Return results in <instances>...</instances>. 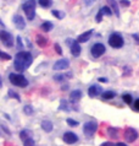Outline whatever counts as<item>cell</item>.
Masks as SVG:
<instances>
[{"instance_id":"obj_1","label":"cell","mask_w":139,"mask_h":146,"mask_svg":"<svg viewBox=\"0 0 139 146\" xmlns=\"http://www.w3.org/2000/svg\"><path fill=\"white\" fill-rule=\"evenodd\" d=\"M32 63H33V56H32L30 52L20 50L15 56L14 66L17 71H24L32 65Z\"/></svg>"},{"instance_id":"obj_2","label":"cell","mask_w":139,"mask_h":146,"mask_svg":"<svg viewBox=\"0 0 139 146\" xmlns=\"http://www.w3.org/2000/svg\"><path fill=\"white\" fill-rule=\"evenodd\" d=\"M35 4H37L35 0H27L22 5V9L27 16L28 21H32L35 16Z\"/></svg>"},{"instance_id":"obj_3","label":"cell","mask_w":139,"mask_h":146,"mask_svg":"<svg viewBox=\"0 0 139 146\" xmlns=\"http://www.w3.org/2000/svg\"><path fill=\"white\" fill-rule=\"evenodd\" d=\"M9 80L12 85H15V86H17V87H27V85H28V80L21 74H15V72H12V74L9 75Z\"/></svg>"},{"instance_id":"obj_4","label":"cell","mask_w":139,"mask_h":146,"mask_svg":"<svg viewBox=\"0 0 139 146\" xmlns=\"http://www.w3.org/2000/svg\"><path fill=\"white\" fill-rule=\"evenodd\" d=\"M109 44L112 48H115V49L122 48V47H123V44H125L123 37H122L120 33H112V35H110V37H109Z\"/></svg>"},{"instance_id":"obj_5","label":"cell","mask_w":139,"mask_h":146,"mask_svg":"<svg viewBox=\"0 0 139 146\" xmlns=\"http://www.w3.org/2000/svg\"><path fill=\"white\" fill-rule=\"evenodd\" d=\"M96 129H98V123H96L95 120H90V121H87V123L84 124V127H83V133H84L85 136L92 137L94 134H95Z\"/></svg>"},{"instance_id":"obj_6","label":"cell","mask_w":139,"mask_h":146,"mask_svg":"<svg viewBox=\"0 0 139 146\" xmlns=\"http://www.w3.org/2000/svg\"><path fill=\"white\" fill-rule=\"evenodd\" d=\"M0 40L3 42L4 46H6L9 48L14 46V37L7 31H0Z\"/></svg>"},{"instance_id":"obj_7","label":"cell","mask_w":139,"mask_h":146,"mask_svg":"<svg viewBox=\"0 0 139 146\" xmlns=\"http://www.w3.org/2000/svg\"><path fill=\"white\" fill-rule=\"evenodd\" d=\"M138 136H139V134L134 128H127L123 133V137L127 143H134L138 139Z\"/></svg>"},{"instance_id":"obj_8","label":"cell","mask_w":139,"mask_h":146,"mask_svg":"<svg viewBox=\"0 0 139 146\" xmlns=\"http://www.w3.org/2000/svg\"><path fill=\"white\" fill-rule=\"evenodd\" d=\"M105 52H106V48L103 43H95L90 49V53L94 58H100L103 54H105Z\"/></svg>"},{"instance_id":"obj_9","label":"cell","mask_w":139,"mask_h":146,"mask_svg":"<svg viewBox=\"0 0 139 146\" xmlns=\"http://www.w3.org/2000/svg\"><path fill=\"white\" fill-rule=\"evenodd\" d=\"M62 140H64L66 144L72 145V144H76L77 141H78V136H77L75 133H72V131H67V133L64 134Z\"/></svg>"},{"instance_id":"obj_10","label":"cell","mask_w":139,"mask_h":146,"mask_svg":"<svg viewBox=\"0 0 139 146\" xmlns=\"http://www.w3.org/2000/svg\"><path fill=\"white\" fill-rule=\"evenodd\" d=\"M70 66V60L68 59H60L54 64V70H66Z\"/></svg>"},{"instance_id":"obj_11","label":"cell","mask_w":139,"mask_h":146,"mask_svg":"<svg viewBox=\"0 0 139 146\" xmlns=\"http://www.w3.org/2000/svg\"><path fill=\"white\" fill-rule=\"evenodd\" d=\"M14 23L18 30H24V27H26V21H24V19L18 14H16L14 16Z\"/></svg>"},{"instance_id":"obj_12","label":"cell","mask_w":139,"mask_h":146,"mask_svg":"<svg viewBox=\"0 0 139 146\" xmlns=\"http://www.w3.org/2000/svg\"><path fill=\"white\" fill-rule=\"evenodd\" d=\"M101 88L99 85H93V86H90L89 87V90H88V95H89V97L90 98H95L96 96H99L100 93H101Z\"/></svg>"},{"instance_id":"obj_13","label":"cell","mask_w":139,"mask_h":146,"mask_svg":"<svg viewBox=\"0 0 139 146\" xmlns=\"http://www.w3.org/2000/svg\"><path fill=\"white\" fill-rule=\"evenodd\" d=\"M82 96H83V93L81 90H75L70 93V101L71 102H78L79 100H82Z\"/></svg>"},{"instance_id":"obj_14","label":"cell","mask_w":139,"mask_h":146,"mask_svg":"<svg viewBox=\"0 0 139 146\" xmlns=\"http://www.w3.org/2000/svg\"><path fill=\"white\" fill-rule=\"evenodd\" d=\"M92 35H93V31H87V32H84V33H82L78 36V38H77V42L78 43H85V42H88L89 38L92 37Z\"/></svg>"},{"instance_id":"obj_15","label":"cell","mask_w":139,"mask_h":146,"mask_svg":"<svg viewBox=\"0 0 139 146\" xmlns=\"http://www.w3.org/2000/svg\"><path fill=\"white\" fill-rule=\"evenodd\" d=\"M40 125H42V129H43V130L47 131V133H51L52 129H54V124H52V121H50L49 119L43 120Z\"/></svg>"},{"instance_id":"obj_16","label":"cell","mask_w":139,"mask_h":146,"mask_svg":"<svg viewBox=\"0 0 139 146\" xmlns=\"http://www.w3.org/2000/svg\"><path fill=\"white\" fill-rule=\"evenodd\" d=\"M35 40H37V44H38L40 48H45L48 46V43H49L48 38L44 37V36H42V35H37Z\"/></svg>"},{"instance_id":"obj_17","label":"cell","mask_w":139,"mask_h":146,"mask_svg":"<svg viewBox=\"0 0 139 146\" xmlns=\"http://www.w3.org/2000/svg\"><path fill=\"white\" fill-rule=\"evenodd\" d=\"M81 46H79V43L77 42V40H75L73 42V44L71 46V53H72V55L73 56H79V54H81Z\"/></svg>"},{"instance_id":"obj_18","label":"cell","mask_w":139,"mask_h":146,"mask_svg":"<svg viewBox=\"0 0 139 146\" xmlns=\"http://www.w3.org/2000/svg\"><path fill=\"white\" fill-rule=\"evenodd\" d=\"M60 111H66V112H70L71 111V107H70V103L67 102L65 98L61 100V102H60V107H59Z\"/></svg>"},{"instance_id":"obj_19","label":"cell","mask_w":139,"mask_h":146,"mask_svg":"<svg viewBox=\"0 0 139 146\" xmlns=\"http://www.w3.org/2000/svg\"><path fill=\"white\" fill-rule=\"evenodd\" d=\"M40 28H42V31H44V32H50L52 28H54V25H52L51 22H49V21H45L44 23H42Z\"/></svg>"},{"instance_id":"obj_20","label":"cell","mask_w":139,"mask_h":146,"mask_svg":"<svg viewBox=\"0 0 139 146\" xmlns=\"http://www.w3.org/2000/svg\"><path fill=\"white\" fill-rule=\"evenodd\" d=\"M108 134L111 139H117L118 137V129L117 128H109L108 129Z\"/></svg>"},{"instance_id":"obj_21","label":"cell","mask_w":139,"mask_h":146,"mask_svg":"<svg viewBox=\"0 0 139 146\" xmlns=\"http://www.w3.org/2000/svg\"><path fill=\"white\" fill-rule=\"evenodd\" d=\"M22 143H23V146H35V143H34L33 137H32L31 135L27 136L26 139H23Z\"/></svg>"},{"instance_id":"obj_22","label":"cell","mask_w":139,"mask_h":146,"mask_svg":"<svg viewBox=\"0 0 139 146\" xmlns=\"http://www.w3.org/2000/svg\"><path fill=\"white\" fill-rule=\"evenodd\" d=\"M115 96H116V93L113 92V91H105L103 95H101L103 100H112Z\"/></svg>"},{"instance_id":"obj_23","label":"cell","mask_w":139,"mask_h":146,"mask_svg":"<svg viewBox=\"0 0 139 146\" xmlns=\"http://www.w3.org/2000/svg\"><path fill=\"white\" fill-rule=\"evenodd\" d=\"M38 3L44 9H48V7H50L52 5V0H38Z\"/></svg>"},{"instance_id":"obj_24","label":"cell","mask_w":139,"mask_h":146,"mask_svg":"<svg viewBox=\"0 0 139 146\" xmlns=\"http://www.w3.org/2000/svg\"><path fill=\"white\" fill-rule=\"evenodd\" d=\"M109 3H110V5L112 6V11L116 14V16H120V11H118V5H117V3L115 1V0H109Z\"/></svg>"},{"instance_id":"obj_25","label":"cell","mask_w":139,"mask_h":146,"mask_svg":"<svg viewBox=\"0 0 139 146\" xmlns=\"http://www.w3.org/2000/svg\"><path fill=\"white\" fill-rule=\"evenodd\" d=\"M23 112H24V114H27V115L34 114V109H33V107H32L31 104H27V106H24Z\"/></svg>"},{"instance_id":"obj_26","label":"cell","mask_w":139,"mask_h":146,"mask_svg":"<svg viewBox=\"0 0 139 146\" xmlns=\"http://www.w3.org/2000/svg\"><path fill=\"white\" fill-rule=\"evenodd\" d=\"M122 100H123V102L127 103V104H130L132 103V101H133L132 96H130L129 93H125V95H122Z\"/></svg>"},{"instance_id":"obj_27","label":"cell","mask_w":139,"mask_h":146,"mask_svg":"<svg viewBox=\"0 0 139 146\" xmlns=\"http://www.w3.org/2000/svg\"><path fill=\"white\" fill-rule=\"evenodd\" d=\"M51 14H52V16H55V17L59 19V20H61V19L65 17V14L62 13V11H59V10H52Z\"/></svg>"},{"instance_id":"obj_28","label":"cell","mask_w":139,"mask_h":146,"mask_svg":"<svg viewBox=\"0 0 139 146\" xmlns=\"http://www.w3.org/2000/svg\"><path fill=\"white\" fill-rule=\"evenodd\" d=\"M7 96L9 97H12V98H15V100H17L18 102L21 101V98H20V95L17 92H15L14 90H9V93H7Z\"/></svg>"},{"instance_id":"obj_29","label":"cell","mask_w":139,"mask_h":146,"mask_svg":"<svg viewBox=\"0 0 139 146\" xmlns=\"http://www.w3.org/2000/svg\"><path fill=\"white\" fill-rule=\"evenodd\" d=\"M101 10H103V13L105 15H108V16L112 15V9H111V7H109V6H103V7H101Z\"/></svg>"},{"instance_id":"obj_30","label":"cell","mask_w":139,"mask_h":146,"mask_svg":"<svg viewBox=\"0 0 139 146\" xmlns=\"http://www.w3.org/2000/svg\"><path fill=\"white\" fill-rule=\"evenodd\" d=\"M66 121H67V124L70 125V127H78V124H79L77 120H75V119H71V118L66 119Z\"/></svg>"},{"instance_id":"obj_31","label":"cell","mask_w":139,"mask_h":146,"mask_svg":"<svg viewBox=\"0 0 139 146\" xmlns=\"http://www.w3.org/2000/svg\"><path fill=\"white\" fill-rule=\"evenodd\" d=\"M0 59H3V60H10L11 59V55L7 54V53H4L3 50H0Z\"/></svg>"},{"instance_id":"obj_32","label":"cell","mask_w":139,"mask_h":146,"mask_svg":"<svg viewBox=\"0 0 139 146\" xmlns=\"http://www.w3.org/2000/svg\"><path fill=\"white\" fill-rule=\"evenodd\" d=\"M54 80L61 82V81L65 80V75H64V74H56V75H54Z\"/></svg>"},{"instance_id":"obj_33","label":"cell","mask_w":139,"mask_h":146,"mask_svg":"<svg viewBox=\"0 0 139 146\" xmlns=\"http://www.w3.org/2000/svg\"><path fill=\"white\" fill-rule=\"evenodd\" d=\"M103 15H104V13H103V10H99V13H98V15H96V17H95V20H96V22H100L101 20H103Z\"/></svg>"},{"instance_id":"obj_34","label":"cell","mask_w":139,"mask_h":146,"mask_svg":"<svg viewBox=\"0 0 139 146\" xmlns=\"http://www.w3.org/2000/svg\"><path fill=\"white\" fill-rule=\"evenodd\" d=\"M17 48H18V50H22V48H23V44H22V40L20 36H17Z\"/></svg>"},{"instance_id":"obj_35","label":"cell","mask_w":139,"mask_h":146,"mask_svg":"<svg viewBox=\"0 0 139 146\" xmlns=\"http://www.w3.org/2000/svg\"><path fill=\"white\" fill-rule=\"evenodd\" d=\"M55 50H56V53H58L59 55H62V49H61V47H60V44H58V43H56L55 44Z\"/></svg>"},{"instance_id":"obj_36","label":"cell","mask_w":139,"mask_h":146,"mask_svg":"<svg viewBox=\"0 0 139 146\" xmlns=\"http://www.w3.org/2000/svg\"><path fill=\"white\" fill-rule=\"evenodd\" d=\"M123 70H126V71L123 72V75H125V76H128V75H130V74H132V69H130V68H128V66H126V68L123 69Z\"/></svg>"},{"instance_id":"obj_37","label":"cell","mask_w":139,"mask_h":146,"mask_svg":"<svg viewBox=\"0 0 139 146\" xmlns=\"http://www.w3.org/2000/svg\"><path fill=\"white\" fill-rule=\"evenodd\" d=\"M120 4L122 6H125V7H127V6L130 5V3L128 1V0H120Z\"/></svg>"},{"instance_id":"obj_38","label":"cell","mask_w":139,"mask_h":146,"mask_svg":"<svg viewBox=\"0 0 139 146\" xmlns=\"http://www.w3.org/2000/svg\"><path fill=\"white\" fill-rule=\"evenodd\" d=\"M100 146H116V145L113 143H111V141H105V143H103Z\"/></svg>"},{"instance_id":"obj_39","label":"cell","mask_w":139,"mask_h":146,"mask_svg":"<svg viewBox=\"0 0 139 146\" xmlns=\"http://www.w3.org/2000/svg\"><path fill=\"white\" fill-rule=\"evenodd\" d=\"M134 109H136V111H138L139 112V98L138 100H136V102H134Z\"/></svg>"},{"instance_id":"obj_40","label":"cell","mask_w":139,"mask_h":146,"mask_svg":"<svg viewBox=\"0 0 139 146\" xmlns=\"http://www.w3.org/2000/svg\"><path fill=\"white\" fill-rule=\"evenodd\" d=\"M98 80H99V81H100V82H105V84H106V82H108V81H109V80H108V79H106V78H99V79H98Z\"/></svg>"},{"instance_id":"obj_41","label":"cell","mask_w":139,"mask_h":146,"mask_svg":"<svg viewBox=\"0 0 139 146\" xmlns=\"http://www.w3.org/2000/svg\"><path fill=\"white\" fill-rule=\"evenodd\" d=\"M93 1H94V0H84V4H85V5H92Z\"/></svg>"},{"instance_id":"obj_42","label":"cell","mask_w":139,"mask_h":146,"mask_svg":"<svg viewBox=\"0 0 139 146\" xmlns=\"http://www.w3.org/2000/svg\"><path fill=\"white\" fill-rule=\"evenodd\" d=\"M132 37H133L134 39H136V43H138V44H139V36H138V35H133Z\"/></svg>"},{"instance_id":"obj_43","label":"cell","mask_w":139,"mask_h":146,"mask_svg":"<svg viewBox=\"0 0 139 146\" xmlns=\"http://www.w3.org/2000/svg\"><path fill=\"white\" fill-rule=\"evenodd\" d=\"M66 44H68V46H72V44H73V42H72V39H71V38H68V39H66Z\"/></svg>"},{"instance_id":"obj_44","label":"cell","mask_w":139,"mask_h":146,"mask_svg":"<svg viewBox=\"0 0 139 146\" xmlns=\"http://www.w3.org/2000/svg\"><path fill=\"white\" fill-rule=\"evenodd\" d=\"M116 146H127V145H126L125 143H117Z\"/></svg>"},{"instance_id":"obj_45","label":"cell","mask_w":139,"mask_h":146,"mask_svg":"<svg viewBox=\"0 0 139 146\" xmlns=\"http://www.w3.org/2000/svg\"><path fill=\"white\" fill-rule=\"evenodd\" d=\"M0 87H1V79H0Z\"/></svg>"}]
</instances>
